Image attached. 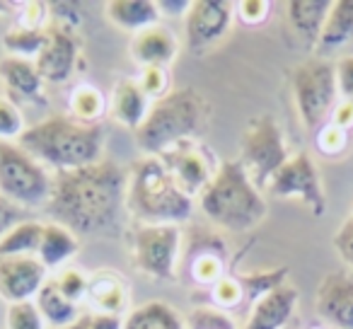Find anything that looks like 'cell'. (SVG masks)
Masks as SVG:
<instances>
[{
	"label": "cell",
	"instance_id": "6da1fadb",
	"mask_svg": "<svg viewBox=\"0 0 353 329\" xmlns=\"http://www.w3.org/2000/svg\"><path fill=\"white\" fill-rule=\"evenodd\" d=\"M128 172L112 160L54 172L46 216L75 235H117L126 211Z\"/></svg>",
	"mask_w": 353,
	"mask_h": 329
},
{
	"label": "cell",
	"instance_id": "7a4b0ae2",
	"mask_svg": "<svg viewBox=\"0 0 353 329\" xmlns=\"http://www.w3.org/2000/svg\"><path fill=\"white\" fill-rule=\"evenodd\" d=\"M20 146L54 172L80 170L104 160V128L99 123H83L70 114H59L27 126Z\"/></svg>",
	"mask_w": 353,
	"mask_h": 329
},
{
	"label": "cell",
	"instance_id": "3957f363",
	"mask_svg": "<svg viewBox=\"0 0 353 329\" xmlns=\"http://www.w3.org/2000/svg\"><path fill=\"white\" fill-rule=\"evenodd\" d=\"M126 211L143 226H179L194 213V197H189L162 157L145 155L128 172Z\"/></svg>",
	"mask_w": 353,
	"mask_h": 329
},
{
	"label": "cell",
	"instance_id": "277c9868",
	"mask_svg": "<svg viewBox=\"0 0 353 329\" xmlns=\"http://www.w3.org/2000/svg\"><path fill=\"white\" fill-rule=\"evenodd\" d=\"M199 208L213 226L230 232L254 230L269 213L242 160H225L218 165L208 187L199 194Z\"/></svg>",
	"mask_w": 353,
	"mask_h": 329
},
{
	"label": "cell",
	"instance_id": "5b68a950",
	"mask_svg": "<svg viewBox=\"0 0 353 329\" xmlns=\"http://www.w3.org/2000/svg\"><path fill=\"white\" fill-rule=\"evenodd\" d=\"M206 102L192 88L174 90L167 97L152 102L145 121L136 131V143L145 155H165L184 141H194L201 131Z\"/></svg>",
	"mask_w": 353,
	"mask_h": 329
},
{
	"label": "cell",
	"instance_id": "8992f818",
	"mask_svg": "<svg viewBox=\"0 0 353 329\" xmlns=\"http://www.w3.org/2000/svg\"><path fill=\"white\" fill-rule=\"evenodd\" d=\"M290 88H293L295 109L307 131L317 133L319 128L332 121L334 109L341 99L334 61L312 56V59L298 63L290 73Z\"/></svg>",
	"mask_w": 353,
	"mask_h": 329
},
{
	"label": "cell",
	"instance_id": "52a82bcc",
	"mask_svg": "<svg viewBox=\"0 0 353 329\" xmlns=\"http://www.w3.org/2000/svg\"><path fill=\"white\" fill-rule=\"evenodd\" d=\"M54 177L22 146L0 141V197L20 208H46Z\"/></svg>",
	"mask_w": 353,
	"mask_h": 329
},
{
	"label": "cell",
	"instance_id": "ba28073f",
	"mask_svg": "<svg viewBox=\"0 0 353 329\" xmlns=\"http://www.w3.org/2000/svg\"><path fill=\"white\" fill-rule=\"evenodd\" d=\"M288 146H285L283 131H281L279 121L271 114H261V117L252 119L245 128L242 136V165L250 172L252 182L256 189L269 187L274 175L288 160Z\"/></svg>",
	"mask_w": 353,
	"mask_h": 329
},
{
	"label": "cell",
	"instance_id": "9c48e42d",
	"mask_svg": "<svg viewBox=\"0 0 353 329\" xmlns=\"http://www.w3.org/2000/svg\"><path fill=\"white\" fill-rule=\"evenodd\" d=\"M182 250L179 226H143L131 232V261L141 274L155 281H174Z\"/></svg>",
	"mask_w": 353,
	"mask_h": 329
},
{
	"label": "cell",
	"instance_id": "30bf717a",
	"mask_svg": "<svg viewBox=\"0 0 353 329\" xmlns=\"http://www.w3.org/2000/svg\"><path fill=\"white\" fill-rule=\"evenodd\" d=\"M266 189L276 199H300L312 211V216L327 213V194L322 187V177H319L312 155L305 150L290 155Z\"/></svg>",
	"mask_w": 353,
	"mask_h": 329
},
{
	"label": "cell",
	"instance_id": "8fae6325",
	"mask_svg": "<svg viewBox=\"0 0 353 329\" xmlns=\"http://www.w3.org/2000/svg\"><path fill=\"white\" fill-rule=\"evenodd\" d=\"M235 3L230 0H194L184 17V34L192 54H206L230 32Z\"/></svg>",
	"mask_w": 353,
	"mask_h": 329
},
{
	"label": "cell",
	"instance_id": "7c38bea8",
	"mask_svg": "<svg viewBox=\"0 0 353 329\" xmlns=\"http://www.w3.org/2000/svg\"><path fill=\"white\" fill-rule=\"evenodd\" d=\"M314 310L332 329H353V274L329 271L317 286Z\"/></svg>",
	"mask_w": 353,
	"mask_h": 329
},
{
	"label": "cell",
	"instance_id": "4fadbf2b",
	"mask_svg": "<svg viewBox=\"0 0 353 329\" xmlns=\"http://www.w3.org/2000/svg\"><path fill=\"white\" fill-rule=\"evenodd\" d=\"M46 271L37 257H0V298L8 305L30 303L44 288Z\"/></svg>",
	"mask_w": 353,
	"mask_h": 329
},
{
	"label": "cell",
	"instance_id": "5bb4252c",
	"mask_svg": "<svg viewBox=\"0 0 353 329\" xmlns=\"http://www.w3.org/2000/svg\"><path fill=\"white\" fill-rule=\"evenodd\" d=\"M78 59H80V41L75 37V32H68L56 25L46 27V44L41 49L39 59L34 61L44 83L61 85L65 80H70V75L78 68Z\"/></svg>",
	"mask_w": 353,
	"mask_h": 329
},
{
	"label": "cell",
	"instance_id": "9a60e30c",
	"mask_svg": "<svg viewBox=\"0 0 353 329\" xmlns=\"http://www.w3.org/2000/svg\"><path fill=\"white\" fill-rule=\"evenodd\" d=\"M160 157L167 165V170L174 175L176 184H179L189 197H199V194L208 187L213 175H216V172H211V160H208V155L194 141L179 143V146H174L172 150H167L165 155H160Z\"/></svg>",
	"mask_w": 353,
	"mask_h": 329
},
{
	"label": "cell",
	"instance_id": "2e32d148",
	"mask_svg": "<svg viewBox=\"0 0 353 329\" xmlns=\"http://www.w3.org/2000/svg\"><path fill=\"white\" fill-rule=\"evenodd\" d=\"M298 300V288L290 283L269 290L252 305V312L247 315V322L242 329H283L293 319Z\"/></svg>",
	"mask_w": 353,
	"mask_h": 329
},
{
	"label": "cell",
	"instance_id": "e0dca14e",
	"mask_svg": "<svg viewBox=\"0 0 353 329\" xmlns=\"http://www.w3.org/2000/svg\"><path fill=\"white\" fill-rule=\"evenodd\" d=\"M131 59L141 68H170L179 54V41L167 27L155 25L131 39Z\"/></svg>",
	"mask_w": 353,
	"mask_h": 329
},
{
	"label": "cell",
	"instance_id": "ac0fdd59",
	"mask_svg": "<svg viewBox=\"0 0 353 329\" xmlns=\"http://www.w3.org/2000/svg\"><path fill=\"white\" fill-rule=\"evenodd\" d=\"M334 0H290L285 3V20L300 41L314 49Z\"/></svg>",
	"mask_w": 353,
	"mask_h": 329
},
{
	"label": "cell",
	"instance_id": "d6986e66",
	"mask_svg": "<svg viewBox=\"0 0 353 329\" xmlns=\"http://www.w3.org/2000/svg\"><path fill=\"white\" fill-rule=\"evenodd\" d=\"M85 300L94 310V315H119L121 317V312L128 308V286L117 271H97L94 276H90Z\"/></svg>",
	"mask_w": 353,
	"mask_h": 329
},
{
	"label": "cell",
	"instance_id": "ffe728a7",
	"mask_svg": "<svg viewBox=\"0 0 353 329\" xmlns=\"http://www.w3.org/2000/svg\"><path fill=\"white\" fill-rule=\"evenodd\" d=\"M0 80L6 83V88L15 99L44 102V78L37 70L34 61L6 56L0 61Z\"/></svg>",
	"mask_w": 353,
	"mask_h": 329
},
{
	"label": "cell",
	"instance_id": "44dd1931",
	"mask_svg": "<svg viewBox=\"0 0 353 329\" xmlns=\"http://www.w3.org/2000/svg\"><path fill=\"white\" fill-rule=\"evenodd\" d=\"M150 97L143 92V88L138 85L136 78H121L114 88L112 97V117L114 121H119L121 126L131 128L133 133L141 128V123L145 121L148 112H150Z\"/></svg>",
	"mask_w": 353,
	"mask_h": 329
},
{
	"label": "cell",
	"instance_id": "7402d4cb",
	"mask_svg": "<svg viewBox=\"0 0 353 329\" xmlns=\"http://www.w3.org/2000/svg\"><path fill=\"white\" fill-rule=\"evenodd\" d=\"M104 15L114 27L131 32L133 37L160 25V10L155 0H109L104 6Z\"/></svg>",
	"mask_w": 353,
	"mask_h": 329
},
{
	"label": "cell",
	"instance_id": "603a6c76",
	"mask_svg": "<svg viewBox=\"0 0 353 329\" xmlns=\"http://www.w3.org/2000/svg\"><path fill=\"white\" fill-rule=\"evenodd\" d=\"M348 44H353V0H334L314 51L319 59H329Z\"/></svg>",
	"mask_w": 353,
	"mask_h": 329
},
{
	"label": "cell",
	"instance_id": "cb8c5ba5",
	"mask_svg": "<svg viewBox=\"0 0 353 329\" xmlns=\"http://www.w3.org/2000/svg\"><path fill=\"white\" fill-rule=\"evenodd\" d=\"M80 252L78 235L68 228L59 226V223H44V232H41V245L37 252V259L46 266V269H59L68 259H73Z\"/></svg>",
	"mask_w": 353,
	"mask_h": 329
},
{
	"label": "cell",
	"instance_id": "d4e9b609",
	"mask_svg": "<svg viewBox=\"0 0 353 329\" xmlns=\"http://www.w3.org/2000/svg\"><path fill=\"white\" fill-rule=\"evenodd\" d=\"M123 329H187L184 317L162 300H148L128 312Z\"/></svg>",
	"mask_w": 353,
	"mask_h": 329
},
{
	"label": "cell",
	"instance_id": "484cf974",
	"mask_svg": "<svg viewBox=\"0 0 353 329\" xmlns=\"http://www.w3.org/2000/svg\"><path fill=\"white\" fill-rule=\"evenodd\" d=\"M37 308H39L44 322H49L54 329H63L83 317V315H80V305L70 303L59 290L56 281H46L44 283V288L37 295Z\"/></svg>",
	"mask_w": 353,
	"mask_h": 329
},
{
	"label": "cell",
	"instance_id": "4316f807",
	"mask_svg": "<svg viewBox=\"0 0 353 329\" xmlns=\"http://www.w3.org/2000/svg\"><path fill=\"white\" fill-rule=\"evenodd\" d=\"M44 223L25 221L0 237V257H37Z\"/></svg>",
	"mask_w": 353,
	"mask_h": 329
},
{
	"label": "cell",
	"instance_id": "83f0119b",
	"mask_svg": "<svg viewBox=\"0 0 353 329\" xmlns=\"http://www.w3.org/2000/svg\"><path fill=\"white\" fill-rule=\"evenodd\" d=\"M70 117L78 119L83 123H99V119L107 114V97L97 85L80 83L73 88L68 97Z\"/></svg>",
	"mask_w": 353,
	"mask_h": 329
},
{
	"label": "cell",
	"instance_id": "f1b7e54d",
	"mask_svg": "<svg viewBox=\"0 0 353 329\" xmlns=\"http://www.w3.org/2000/svg\"><path fill=\"white\" fill-rule=\"evenodd\" d=\"M46 44V30H25V27H12L3 37V46L10 51L15 59H39L41 49Z\"/></svg>",
	"mask_w": 353,
	"mask_h": 329
},
{
	"label": "cell",
	"instance_id": "f546056e",
	"mask_svg": "<svg viewBox=\"0 0 353 329\" xmlns=\"http://www.w3.org/2000/svg\"><path fill=\"white\" fill-rule=\"evenodd\" d=\"M8 329H44V317H41L39 308L34 300L30 303H17L8 305Z\"/></svg>",
	"mask_w": 353,
	"mask_h": 329
},
{
	"label": "cell",
	"instance_id": "4dcf8cb0",
	"mask_svg": "<svg viewBox=\"0 0 353 329\" xmlns=\"http://www.w3.org/2000/svg\"><path fill=\"white\" fill-rule=\"evenodd\" d=\"M314 143H317V150L322 152L324 157H339L346 152L348 148V131L334 126L332 121L327 126H322L317 133H314Z\"/></svg>",
	"mask_w": 353,
	"mask_h": 329
},
{
	"label": "cell",
	"instance_id": "1f68e13d",
	"mask_svg": "<svg viewBox=\"0 0 353 329\" xmlns=\"http://www.w3.org/2000/svg\"><path fill=\"white\" fill-rule=\"evenodd\" d=\"M213 298H216V303L221 305L223 310H235L240 308L242 303H245L247 293H245V286H242V281L237 279V276H223L221 281H218L216 286L211 288Z\"/></svg>",
	"mask_w": 353,
	"mask_h": 329
},
{
	"label": "cell",
	"instance_id": "d6a6232c",
	"mask_svg": "<svg viewBox=\"0 0 353 329\" xmlns=\"http://www.w3.org/2000/svg\"><path fill=\"white\" fill-rule=\"evenodd\" d=\"M22 133H25V121H22L20 107L0 94V141L20 138Z\"/></svg>",
	"mask_w": 353,
	"mask_h": 329
},
{
	"label": "cell",
	"instance_id": "836d02e7",
	"mask_svg": "<svg viewBox=\"0 0 353 329\" xmlns=\"http://www.w3.org/2000/svg\"><path fill=\"white\" fill-rule=\"evenodd\" d=\"M59 290L70 300V303L80 305L85 298H88V286H90V279L83 274L80 269H65L59 274V279H54Z\"/></svg>",
	"mask_w": 353,
	"mask_h": 329
},
{
	"label": "cell",
	"instance_id": "e575fe53",
	"mask_svg": "<svg viewBox=\"0 0 353 329\" xmlns=\"http://www.w3.org/2000/svg\"><path fill=\"white\" fill-rule=\"evenodd\" d=\"M138 85H141L143 92H145L152 102H157V99L170 94V70L167 68H141Z\"/></svg>",
	"mask_w": 353,
	"mask_h": 329
},
{
	"label": "cell",
	"instance_id": "d590c367",
	"mask_svg": "<svg viewBox=\"0 0 353 329\" xmlns=\"http://www.w3.org/2000/svg\"><path fill=\"white\" fill-rule=\"evenodd\" d=\"M235 15L240 17L245 25L259 27L269 20L271 3H266V0H242V3H235Z\"/></svg>",
	"mask_w": 353,
	"mask_h": 329
},
{
	"label": "cell",
	"instance_id": "8d00e7d4",
	"mask_svg": "<svg viewBox=\"0 0 353 329\" xmlns=\"http://www.w3.org/2000/svg\"><path fill=\"white\" fill-rule=\"evenodd\" d=\"M192 329H235L232 319L225 312L211 308H199L192 315Z\"/></svg>",
	"mask_w": 353,
	"mask_h": 329
},
{
	"label": "cell",
	"instance_id": "74e56055",
	"mask_svg": "<svg viewBox=\"0 0 353 329\" xmlns=\"http://www.w3.org/2000/svg\"><path fill=\"white\" fill-rule=\"evenodd\" d=\"M334 250L339 252L346 266L353 271V216H348L346 221L339 226V230L334 232Z\"/></svg>",
	"mask_w": 353,
	"mask_h": 329
},
{
	"label": "cell",
	"instance_id": "f35d334b",
	"mask_svg": "<svg viewBox=\"0 0 353 329\" xmlns=\"http://www.w3.org/2000/svg\"><path fill=\"white\" fill-rule=\"evenodd\" d=\"M49 6L46 3H25V10L17 17V27L25 30H46V17H49Z\"/></svg>",
	"mask_w": 353,
	"mask_h": 329
},
{
	"label": "cell",
	"instance_id": "ab89813d",
	"mask_svg": "<svg viewBox=\"0 0 353 329\" xmlns=\"http://www.w3.org/2000/svg\"><path fill=\"white\" fill-rule=\"evenodd\" d=\"M336 85L339 97L353 102V54H346L336 61Z\"/></svg>",
	"mask_w": 353,
	"mask_h": 329
},
{
	"label": "cell",
	"instance_id": "60d3db41",
	"mask_svg": "<svg viewBox=\"0 0 353 329\" xmlns=\"http://www.w3.org/2000/svg\"><path fill=\"white\" fill-rule=\"evenodd\" d=\"M30 221L25 213V208L15 206L12 201H8V199L0 197V237L6 235V232H10L15 226H20V223Z\"/></svg>",
	"mask_w": 353,
	"mask_h": 329
},
{
	"label": "cell",
	"instance_id": "b9f144b4",
	"mask_svg": "<svg viewBox=\"0 0 353 329\" xmlns=\"http://www.w3.org/2000/svg\"><path fill=\"white\" fill-rule=\"evenodd\" d=\"M332 123L351 133V128H353V102L351 99H339L336 109H334V114H332Z\"/></svg>",
	"mask_w": 353,
	"mask_h": 329
},
{
	"label": "cell",
	"instance_id": "7bdbcfd3",
	"mask_svg": "<svg viewBox=\"0 0 353 329\" xmlns=\"http://www.w3.org/2000/svg\"><path fill=\"white\" fill-rule=\"evenodd\" d=\"M157 10L165 17H187L192 10V0H155Z\"/></svg>",
	"mask_w": 353,
	"mask_h": 329
},
{
	"label": "cell",
	"instance_id": "ee69618b",
	"mask_svg": "<svg viewBox=\"0 0 353 329\" xmlns=\"http://www.w3.org/2000/svg\"><path fill=\"white\" fill-rule=\"evenodd\" d=\"M90 329H123L119 315H90Z\"/></svg>",
	"mask_w": 353,
	"mask_h": 329
},
{
	"label": "cell",
	"instance_id": "f6af8a7d",
	"mask_svg": "<svg viewBox=\"0 0 353 329\" xmlns=\"http://www.w3.org/2000/svg\"><path fill=\"white\" fill-rule=\"evenodd\" d=\"M63 329H90V315H83L78 322L68 324V327H63Z\"/></svg>",
	"mask_w": 353,
	"mask_h": 329
},
{
	"label": "cell",
	"instance_id": "bcb514c9",
	"mask_svg": "<svg viewBox=\"0 0 353 329\" xmlns=\"http://www.w3.org/2000/svg\"><path fill=\"white\" fill-rule=\"evenodd\" d=\"M312 329H324V327H312Z\"/></svg>",
	"mask_w": 353,
	"mask_h": 329
},
{
	"label": "cell",
	"instance_id": "7dc6e473",
	"mask_svg": "<svg viewBox=\"0 0 353 329\" xmlns=\"http://www.w3.org/2000/svg\"><path fill=\"white\" fill-rule=\"evenodd\" d=\"M351 216H353V208H351Z\"/></svg>",
	"mask_w": 353,
	"mask_h": 329
}]
</instances>
